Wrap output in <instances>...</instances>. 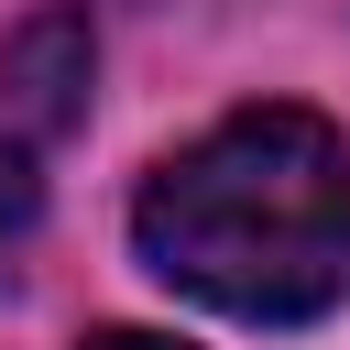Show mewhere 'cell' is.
<instances>
[{"label":"cell","mask_w":350,"mask_h":350,"mask_svg":"<svg viewBox=\"0 0 350 350\" xmlns=\"http://www.w3.org/2000/svg\"><path fill=\"white\" fill-rule=\"evenodd\" d=\"M131 241L219 317H317L350 295V153L317 109H241L153 164Z\"/></svg>","instance_id":"cell-1"},{"label":"cell","mask_w":350,"mask_h":350,"mask_svg":"<svg viewBox=\"0 0 350 350\" xmlns=\"http://www.w3.org/2000/svg\"><path fill=\"white\" fill-rule=\"evenodd\" d=\"M77 88H88V22L77 11H44L0 44V120L22 142H55L77 120Z\"/></svg>","instance_id":"cell-2"},{"label":"cell","mask_w":350,"mask_h":350,"mask_svg":"<svg viewBox=\"0 0 350 350\" xmlns=\"http://www.w3.org/2000/svg\"><path fill=\"white\" fill-rule=\"evenodd\" d=\"M33 208H44V186H33V153H22V131H0V273H11V252L33 241Z\"/></svg>","instance_id":"cell-3"},{"label":"cell","mask_w":350,"mask_h":350,"mask_svg":"<svg viewBox=\"0 0 350 350\" xmlns=\"http://www.w3.org/2000/svg\"><path fill=\"white\" fill-rule=\"evenodd\" d=\"M88 350H186V339H153V328H98Z\"/></svg>","instance_id":"cell-4"}]
</instances>
